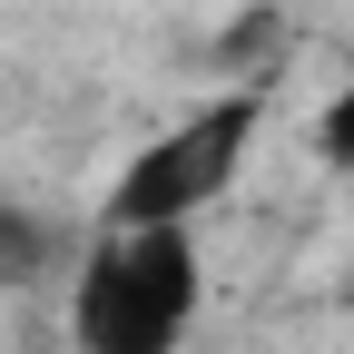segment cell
Instances as JSON below:
<instances>
[{"mask_svg": "<svg viewBox=\"0 0 354 354\" xmlns=\"http://www.w3.org/2000/svg\"><path fill=\"white\" fill-rule=\"evenodd\" d=\"M197 236L187 227H109V246L69 286V344L79 354H177L197 325Z\"/></svg>", "mask_w": 354, "mask_h": 354, "instance_id": "6da1fadb", "label": "cell"}, {"mask_svg": "<svg viewBox=\"0 0 354 354\" xmlns=\"http://www.w3.org/2000/svg\"><path fill=\"white\" fill-rule=\"evenodd\" d=\"M256 128H266V99H256V88H227V99L187 109L167 138H148L138 158L118 167V187H109V227H197V216L236 187Z\"/></svg>", "mask_w": 354, "mask_h": 354, "instance_id": "7a4b0ae2", "label": "cell"}, {"mask_svg": "<svg viewBox=\"0 0 354 354\" xmlns=\"http://www.w3.org/2000/svg\"><path fill=\"white\" fill-rule=\"evenodd\" d=\"M315 148H325V158H335V167L354 177V79H344V99H335V109L315 118Z\"/></svg>", "mask_w": 354, "mask_h": 354, "instance_id": "3957f363", "label": "cell"}, {"mask_svg": "<svg viewBox=\"0 0 354 354\" xmlns=\"http://www.w3.org/2000/svg\"><path fill=\"white\" fill-rule=\"evenodd\" d=\"M39 246H50V236H39L30 216H10V207H0V276H30V266H39Z\"/></svg>", "mask_w": 354, "mask_h": 354, "instance_id": "277c9868", "label": "cell"}]
</instances>
